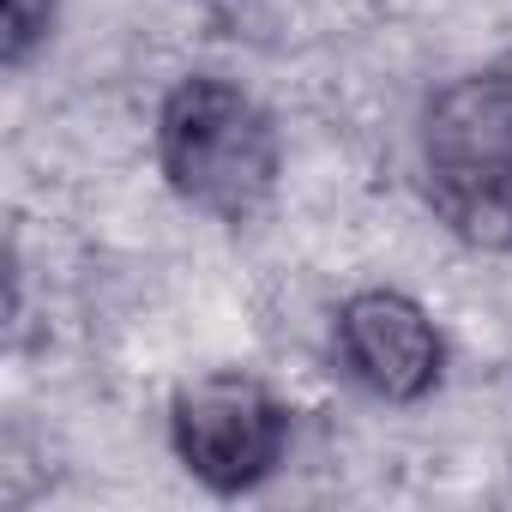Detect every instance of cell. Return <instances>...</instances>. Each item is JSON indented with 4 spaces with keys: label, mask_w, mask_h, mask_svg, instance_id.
<instances>
[{
    "label": "cell",
    "mask_w": 512,
    "mask_h": 512,
    "mask_svg": "<svg viewBox=\"0 0 512 512\" xmlns=\"http://www.w3.org/2000/svg\"><path fill=\"white\" fill-rule=\"evenodd\" d=\"M157 169L187 211L247 229L278 199L284 139L253 91L217 73H187L157 109Z\"/></svg>",
    "instance_id": "6da1fadb"
},
{
    "label": "cell",
    "mask_w": 512,
    "mask_h": 512,
    "mask_svg": "<svg viewBox=\"0 0 512 512\" xmlns=\"http://www.w3.org/2000/svg\"><path fill=\"white\" fill-rule=\"evenodd\" d=\"M416 169L434 217L464 247H512V73L440 85L416 127Z\"/></svg>",
    "instance_id": "7a4b0ae2"
},
{
    "label": "cell",
    "mask_w": 512,
    "mask_h": 512,
    "mask_svg": "<svg viewBox=\"0 0 512 512\" xmlns=\"http://www.w3.org/2000/svg\"><path fill=\"white\" fill-rule=\"evenodd\" d=\"M169 446L181 470L211 494H253L290 446V410L247 368H211L175 386Z\"/></svg>",
    "instance_id": "3957f363"
},
{
    "label": "cell",
    "mask_w": 512,
    "mask_h": 512,
    "mask_svg": "<svg viewBox=\"0 0 512 512\" xmlns=\"http://www.w3.org/2000/svg\"><path fill=\"white\" fill-rule=\"evenodd\" d=\"M332 344L344 374L380 404H422L446 374V338L404 290H356L332 320Z\"/></svg>",
    "instance_id": "277c9868"
},
{
    "label": "cell",
    "mask_w": 512,
    "mask_h": 512,
    "mask_svg": "<svg viewBox=\"0 0 512 512\" xmlns=\"http://www.w3.org/2000/svg\"><path fill=\"white\" fill-rule=\"evenodd\" d=\"M55 7L61 0H0V67L7 73H19L55 37Z\"/></svg>",
    "instance_id": "5b68a950"
}]
</instances>
